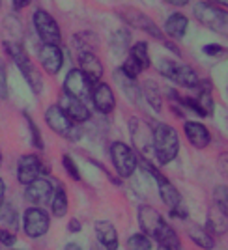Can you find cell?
Segmentation results:
<instances>
[{
    "instance_id": "6da1fadb",
    "label": "cell",
    "mask_w": 228,
    "mask_h": 250,
    "mask_svg": "<svg viewBox=\"0 0 228 250\" xmlns=\"http://www.w3.org/2000/svg\"><path fill=\"white\" fill-rule=\"evenodd\" d=\"M138 224L142 233L150 239H156L159 247H165L168 250H180V237L172 229L170 224H166L163 215L152 206H140L138 208Z\"/></svg>"
},
{
    "instance_id": "7a4b0ae2",
    "label": "cell",
    "mask_w": 228,
    "mask_h": 250,
    "mask_svg": "<svg viewBox=\"0 0 228 250\" xmlns=\"http://www.w3.org/2000/svg\"><path fill=\"white\" fill-rule=\"evenodd\" d=\"M152 149L156 151L159 165L165 167L172 163L180 151V136L176 129L163 122H156L152 125Z\"/></svg>"
},
{
    "instance_id": "3957f363",
    "label": "cell",
    "mask_w": 228,
    "mask_h": 250,
    "mask_svg": "<svg viewBox=\"0 0 228 250\" xmlns=\"http://www.w3.org/2000/svg\"><path fill=\"white\" fill-rule=\"evenodd\" d=\"M45 124L49 125L51 131H54L56 135H60L69 142H77L83 136V127L73 124L71 120L60 110L58 104H51L45 110Z\"/></svg>"
},
{
    "instance_id": "277c9868",
    "label": "cell",
    "mask_w": 228,
    "mask_h": 250,
    "mask_svg": "<svg viewBox=\"0 0 228 250\" xmlns=\"http://www.w3.org/2000/svg\"><path fill=\"white\" fill-rule=\"evenodd\" d=\"M193 13H195V19H197L202 26L217 32L221 36H227V32H228L227 10L217 8V6H211V4H207V2H197V4L193 6Z\"/></svg>"
},
{
    "instance_id": "5b68a950",
    "label": "cell",
    "mask_w": 228,
    "mask_h": 250,
    "mask_svg": "<svg viewBox=\"0 0 228 250\" xmlns=\"http://www.w3.org/2000/svg\"><path fill=\"white\" fill-rule=\"evenodd\" d=\"M159 73L170 79L172 83H176L178 86H183L189 90H197L200 83V77L193 67H189L185 63H178L174 60H166V58L159 60Z\"/></svg>"
},
{
    "instance_id": "8992f818",
    "label": "cell",
    "mask_w": 228,
    "mask_h": 250,
    "mask_svg": "<svg viewBox=\"0 0 228 250\" xmlns=\"http://www.w3.org/2000/svg\"><path fill=\"white\" fill-rule=\"evenodd\" d=\"M2 45L11 60L26 51L24 49V28L17 17H6L2 22Z\"/></svg>"
},
{
    "instance_id": "52a82bcc",
    "label": "cell",
    "mask_w": 228,
    "mask_h": 250,
    "mask_svg": "<svg viewBox=\"0 0 228 250\" xmlns=\"http://www.w3.org/2000/svg\"><path fill=\"white\" fill-rule=\"evenodd\" d=\"M116 13L120 15V19L124 22H127L131 28H137V30H142L146 34H150L152 38H156L159 40L161 43L166 42L165 34L161 32V28L157 26L154 19L152 17H148L146 13H142L140 10H137V8H129V6H125V8H118Z\"/></svg>"
},
{
    "instance_id": "ba28073f",
    "label": "cell",
    "mask_w": 228,
    "mask_h": 250,
    "mask_svg": "<svg viewBox=\"0 0 228 250\" xmlns=\"http://www.w3.org/2000/svg\"><path fill=\"white\" fill-rule=\"evenodd\" d=\"M111 161L114 165V170L120 177H131L135 174L138 167V159H137L135 149L127 146L125 142H113L111 144Z\"/></svg>"
},
{
    "instance_id": "9c48e42d",
    "label": "cell",
    "mask_w": 228,
    "mask_h": 250,
    "mask_svg": "<svg viewBox=\"0 0 228 250\" xmlns=\"http://www.w3.org/2000/svg\"><path fill=\"white\" fill-rule=\"evenodd\" d=\"M34 21V28L38 32L40 40L43 42V45H60L62 42V30L58 26L56 19L52 17L49 11L45 10H36L32 15Z\"/></svg>"
},
{
    "instance_id": "30bf717a",
    "label": "cell",
    "mask_w": 228,
    "mask_h": 250,
    "mask_svg": "<svg viewBox=\"0 0 228 250\" xmlns=\"http://www.w3.org/2000/svg\"><path fill=\"white\" fill-rule=\"evenodd\" d=\"M157 185H159V194H161V200L166 208L170 209L172 217H180V219H185L187 211L185 206H183V200H182V194L172 183L168 177L163 176V172L156 177Z\"/></svg>"
},
{
    "instance_id": "8fae6325",
    "label": "cell",
    "mask_w": 228,
    "mask_h": 250,
    "mask_svg": "<svg viewBox=\"0 0 228 250\" xmlns=\"http://www.w3.org/2000/svg\"><path fill=\"white\" fill-rule=\"evenodd\" d=\"M51 228V219L43 211V208H28L23 215V229L26 237L40 239Z\"/></svg>"
},
{
    "instance_id": "7c38bea8",
    "label": "cell",
    "mask_w": 228,
    "mask_h": 250,
    "mask_svg": "<svg viewBox=\"0 0 228 250\" xmlns=\"http://www.w3.org/2000/svg\"><path fill=\"white\" fill-rule=\"evenodd\" d=\"M93 84L88 81V77L77 67L71 69L69 73L66 75V81H64V94L71 95L75 99L88 103L90 101V95H92Z\"/></svg>"
},
{
    "instance_id": "4fadbf2b",
    "label": "cell",
    "mask_w": 228,
    "mask_h": 250,
    "mask_svg": "<svg viewBox=\"0 0 228 250\" xmlns=\"http://www.w3.org/2000/svg\"><path fill=\"white\" fill-rule=\"evenodd\" d=\"M42 172H49V168L43 167V161L34 153L23 155L17 163V179L21 185H28L34 179L42 177Z\"/></svg>"
},
{
    "instance_id": "5bb4252c",
    "label": "cell",
    "mask_w": 228,
    "mask_h": 250,
    "mask_svg": "<svg viewBox=\"0 0 228 250\" xmlns=\"http://www.w3.org/2000/svg\"><path fill=\"white\" fill-rule=\"evenodd\" d=\"M52 183L45 177H38L24 187V198L32 204V208H43L52 198Z\"/></svg>"
},
{
    "instance_id": "9a60e30c",
    "label": "cell",
    "mask_w": 228,
    "mask_h": 250,
    "mask_svg": "<svg viewBox=\"0 0 228 250\" xmlns=\"http://www.w3.org/2000/svg\"><path fill=\"white\" fill-rule=\"evenodd\" d=\"M58 106H60V110H62L64 114L77 125L86 124V122L92 118V112H90L88 104L83 103V101H79V99H75V97H71V95H68V94L60 95Z\"/></svg>"
},
{
    "instance_id": "2e32d148",
    "label": "cell",
    "mask_w": 228,
    "mask_h": 250,
    "mask_svg": "<svg viewBox=\"0 0 228 250\" xmlns=\"http://www.w3.org/2000/svg\"><path fill=\"white\" fill-rule=\"evenodd\" d=\"M13 62H15V65L19 67V71L23 73V77L26 79V83H28V86L32 88V92L36 95H40L43 92V79H42V73L38 71V67L32 63L30 56L26 54V51L23 52V54H19L17 58H13Z\"/></svg>"
},
{
    "instance_id": "e0dca14e",
    "label": "cell",
    "mask_w": 228,
    "mask_h": 250,
    "mask_svg": "<svg viewBox=\"0 0 228 250\" xmlns=\"http://www.w3.org/2000/svg\"><path fill=\"white\" fill-rule=\"evenodd\" d=\"M90 99H92L93 103V108L99 114H111L114 108H116V97H114L113 88L107 83L93 84Z\"/></svg>"
},
{
    "instance_id": "ac0fdd59",
    "label": "cell",
    "mask_w": 228,
    "mask_h": 250,
    "mask_svg": "<svg viewBox=\"0 0 228 250\" xmlns=\"http://www.w3.org/2000/svg\"><path fill=\"white\" fill-rule=\"evenodd\" d=\"M40 63L47 75H58L64 65V52L60 45H43L40 49Z\"/></svg>"
},
{
    "instance_id": "d6986e66",
    "label": "cell",
    "mask_w": 228,
    "mask_h": 250,
    "mask_svg": "<svg viewBox=\"0 0 228 250\" xmlns=\"http://www.w3.org/2000/svg\"><path fill=\"white\" fill-rule=\"evenodd\" d=\"M183 133H185L189 144L197 149H204L211 142V133L204 124L198 122H185L183 124Z\"/></svg>"
},
{
    "instance_id": "ffe728a7",
    "label": "cell",
    "mask_w": 228,
    "mask_h": 250,
    "mask_svg": "<svg viewBox=\"0 0 228 250\" xmlns=\"http://www.w3.org/2000/svg\"><path fill=\"white\" fill-rule=\"evenodd\" d=\"M93 228H95V237L99 241V245L105 247V250H118L120 241H118V231H116L113 222L97 220L93 224Z\"/></svg>"
},
{
    "instance_id": "44dd1931",
    "label": "cell",
    "mask_w": 228,
    "mask_h": 250,
    "mask_svg": "<svg viewBox=\"0 0 228 250\" xmlns=\"http://www.w3.org/2000/svg\"><path fill=\"white\" fill-rule=\"evenodd\" d=\"M79 65H81L79 69L88 77L90 83H101V79H103V63H101V60L95 54H90V52L88 54H81L79 56Z\"/></svg>"
},
{
    "instance_id": "7402d4cb",
    "label": "cell",
    "mask_w": 228,
    "mask_h": 250,
    "mask_svg": "<svg viewBox=\"0 0 228 250\" xmlns=\"http://www.w3.org/2000/svg\"><path fill=\"white\" fill-rule=\"evenodd\" d=\"M129 131H131L135 146L146 155V153L152 149V129H148L140 120L133 118V120L129 122Z\"/></svg>"
},
{
    "instance_id": "603a6c76",
    "label": "cell",
    "mask_w": 228,
    "mask_h": 250,
    "mask_svg": "<svg viewBox=\"0 0 228 250\" xmlns=\"http://www.w3.org/2000/svg\"><path fill=\"white\" fill-rule=\"evenodd\" d=\"M114 81L118 83V86L124 90V94L133 101V103H140V99H142V88L138 86L137 83V79L133 77H129V75H125L120 67L114 71Z\"/></svg>"
},
{
    "instance_id": "cb8c5ba5",
    "label": "cell",
    "mask_w": 228,
    "mask_h": 250,
    "mask_svg": "<svg viewBox=\"0 0 228 250\" xmlns=\"http://www.w3.org/2000/svg\"><path fill=\"white\" fill-rule=\"evenodd\" d=\"M54 190H52V198H51V209H52V215L56 219H62L66 217L68 213V208H69V202H68V194H66V188L60 181H54Z\"/></svg>"
},
{
    "instance_id": "d4e9b609",
    "label": "cell",
    "mask_w": 228,
    "mask_h": 250,
    "mask_svg": "<svg viewBox=\"0 0 228 250\" xmlns=\"http://www.w3.org/2000/svg\"><path fill=\"white\" fill-rule=\"evenodd\" d=\"M187 26H189V19L183 13H172V15H168L165 22V32L172 40H182L185 36Z\"/></svg>"
},
{
    "instance_id": "484cf974",
    "label": "cell",
    "mask_w": 228,
    "mask_h": 250,
    "mask_svg": "<svg viewBox=\"0 0 228 250\" xmlns=\"http://www.w3.org/2000/svg\"><path fill=\"white\" fill-rule=\"evenodd\" d=\"M73 47H75V51H77V56L88 54V52L93 54L95 47H97V38H95L93 32H79V34H75V38H73Z\"/></svg>"
},
{
    "instance_id": "4316f807",
    "label": "cell",
    "mask_w": 228,
    "mask_h": 250,
    "mask_svg": "<svg viewBox=\"0 0 228 250\" xmlns=\"http://www.w3.org/2000/svg\"><path fill=\"white\" fill-rule=\"evenodd\" d=\"M187 233H189L191 241H193L197 247H200V249H204V250L215 249V239L207 233L206 228H202V226H198V224H191L189 229H187Z\"/></svg>"
},
{
    "instance_id": "83f0119b",
    "label": "cell",
    "mask_w": 228,
    "mask_h": 250,
    "mask_svg": "<svg viewBox=\"0 0 228 250\" xmlns=\"http://www.w3.org/2000/svg\"><path fill=\"white\" fill-rule=\"evenodd\" d=\"M206 229L213 239H215V237H221V235H227V215H223L221 211L209 213L207 222H206Z\"/></svg>"
},
{
    "instance_id": "f1b7e54d",
    "label": "cell",
    "mask_w": 228,
    "mask_h": 250,
    "mask_svg": "<svg viewBox=\"0 0 228 250\" xmlns=\"http://www.w3.org/2000/svg\"><path fill=\"white\" fill-rule=\"evenodd\" d=\"M129 58L138 65L140 71L148 69L152 65V58H150V52H148V45L146 42H137L133 47H131V52H129Z\"/></svg>"
},
{
    "instance_id": "f546056e",
    "label": "cell",
    "mask_w": 228,
    "mask_h": 250,
    "mask_svg": "<svg viewBox=\"0 0 228 250\" xmlns=\"http://www.w3.org/2000/svg\"><path fill=\"white\" fill-rule=\"evenodd\" d=\"M142 97H146L148 104L156 110V112H161L163 108V99H161V88L157 86L154 81H148L142 88Z\"/></svg>"
},
{
    "instance_id": "4dcf8cb0",
    "label": "cell",
    "mask_w": 228,
    "mask_h": 250,
    "mask_svg": "<svg viewBox=\"0 0 228 250\" xmlns=\"http://www.w3.org/2000/svg\"><path fill=\"white\" fill-rule=\"evenodd\" d=\"M0 224L4 226V229H10L15 233V229L19 226V217H17V211L11 204H4L0 208Z\"/></svg>"
},
{
    "instance_id": "1f68e13d",
    "label": "cell",
    "mask_w": 228,
    "mask_h": 250,
    "mask_svg": "<svg viewBox=\"0 0 228 250\" xmlns=\"http://www.w3.org/2000/svg\"><path fill=\"white\" fill-rule=\"evenodd\" d=\"M129 43H131V34L127 30L113 32V36H111V49H113V52H116V54L124 52L129 47Z\"/></svg>"
},
{
    "instance_id": "d6a6232c",
    "label": "cell",
    "mask_w": 228,
    "mask_h": 250,
    "mask_svg": "<svg viewBox=\"0 0 228 250\" xmlns=\"http://www.w3.org/2000/svg\"><path fill=\"white\" fill-rule=\"evenodd\" d=\"M198 106V116H211L213 114V97L211 92H198V97L195 99Z\"/></svg>"
},
{
    "instance_id": "836d02e7",
    "label": "cell",
    "mask_w": 228,
    "mask_h": 250,
    "mask_svg": "<svg viewBox=\"0 0 228 250\" xmlns=\"http://www.w3.org/2000/svg\"><path fill=\"white\" fill-rule=\"evenodd\" d=\"M127 250H152V239L144 233H135L127 239Z\"/></svg>"
},
{
    "instance_id": "e575fe53",
    "label": "cell",
    "mask_w": 228,
    "mask_h": 250,
    "mask_svg": "<svg viewBox=\"0 0 228 250\" xmlns=\"http://www.w3.org/2000/svg\"><path fill=\"white\" fill-rule=\"evenodd\" d=\"M213 200H215L217 211H221L223 215H227L228 213V187L227 185H219V187L213 190Z\"/></svg>"
},
{
    "instance_id": "d590c367",
    "label": "cell",
    "mask_w": 228,
    "mask_h": 250,
    "mask_svg": "<svg viewBox=\"0 0 228 250\" xmlns=\"http://www.w3.org/2000/svg\"><path fill=\"white\" fill-rule=\"evenodd\" d=\"M24 118H26V124H28V129H30L34 147H36V149H43V136H42V133H40V129H38V125H36V122H34L32 116L26 114V112H24Z\"/></svg>"
},
{
    "instance_id": "8d00e7d4",
    "label": "cell",
    "mask_w": 228,
    "mask_h": 250,
    "mask_svg": "<svg viewBox=\"0 0 228 250\" xmlns=\"http://www.w3.org/2000/svg\"><path fill=\"white\" fill-rule=\"evenodd\" d=\"M62 167L66 168V174L71 177L73 181H81V179H83L81 172H79V168H77V163H75L69 155L62 157Z\"/></svg>"
},
{
    "instance_id": "74e56055",
    "label": "cell",
    "mask_w": 228,
    "mask_h": 250,
    "mask_svg": "<svg viewBox=\"0 0 228 250\" xmlns=\"http://www.w3.org/2000/svg\"><path fill=\"white\" fill-rule=\"evenodd\" d=\"M0 99H8V71L2 56H0Z\"/></svg>"
},
{
    "instance_id": "f35d334b",
    "label": "cell",
    "mask_w": 228,
    "mask_h": 250,
    "mask_svg": "<svg viewBox=\"0 0 228 250\" xmlns=\"http://www.w3.org/2000/svg\"><path fill=\"white\" fill-rule=\"evenodd\" d=\"M202 52L207 54V56H225L227 49L223 45H219V43H207V45L202 47Z\"/></svg>"
},
{
    "instance_id": "ab89813d",
    "label": "cell",
    "mask_w": 228,
    "mask_h": 250,
    "mask_svg": "<svg viewBox=\"0 0 228 250\" xmlns=\"http://www.w3.org/2000/svg\"><path fill=\"white\" fill-rule=\"evenodd\" d=\"M15 243H17V235H15L13 231L0 228V245H4V247H13Z\"/></svg>"
},
{
    "instance_id": "60d3db41",
    "label": "cell",
    "mask_w": 228,
    "mask_h": 250,
    "mask_svg": "<svg viewBox=\"0 0 228 250\" xmlns=\"http://www.w3.org/2000/svg\"><path fill=\"white\" fill-rule=\"evenodd\" d=\"M68 229L73 231V233H79L81 229H83V224H81V220L79 219H71L69 220V224H68Z\"/></svg>"
},
{
    "instance_id": "b9f144b4",
    "label": "cell",
    "mask_w": 228,
    "mask_h": 250,
    "mask_svg": "<svg viewBox=\"0 0 228 250\" xmlns=\"http://www.w3.org/2000/svg\"><path fill=\"white\" fill-rule=\"evenodd\" d=\"M13 2V8L19 11V10H24V8H28L32 4V0H11Z\"/></svg>"
},
{
    "instance_id": "7bdbcfd3",
    "label": "cell",
    "mask_w": 228,
    "mask_h": 250,
    "mask_svg": "<svg viewBox=\"0 0 228 250\" xmlns=\"http://www.w3.org/2000/svg\"><path fill=\"white\" fill-rule=\"evenodd\" d=\"M4 196H6V181L0 177V208L4 206Z\"/></svg>"
},
{
    "instance_id": "ee69618b",
    "label": "cell",
    "mask_w": 228,
    "mask_h": 250,
    "mask_svg": "<svg viewBox=\"0 0 228 250\" xmlns=\"http://www.w3.org/2000/svg\"><path fill=\"white\" fill-rule=\"evenodd\" d=\"M207 4H211V6H217V8H221L223 6V10L227 8V4H228V0H206Z\"/></svg>"
},
{
    "instance_id": "f6af8a7d",
    "label": "cell",
    "mask_w": 228,
    "mask_h": 250,
    "mask_svg": "<svg viewBox=\"0 0 228 250\" xmlns=\"http://www.w3.org/2000/svg\"><path fill=\"white\" fill-rule=\"evenodd\" d=\"M166 4H170V6H178V8H182V6H187L189 4V0H165Z\"/></svg>"
},
{
    "instance_id": "bcb514c9",
    "label": "cell",
    "mask_w": 228,
    "mask_h": 250,
    "mask_svg": "<svg viewBox=\"0 0 228 250\" xmlns=\"http://www.w3.org/2000/svg\"><path fill=\"white\" fill-rule=\"evenodd\" d=\"M64 250H83V249H81V247H79L77 243H68V245H66V249H64Z\"/></svg>"
},
{
    "instance_id": "7dc6e473",
    "label": "cell",
    "mask_w": 228,
    "mask_h": 250,
    "mask_svg": "<svg viewBox=\"0 0 228 250\" xmlns=\"http://www.w3.org/2000/svg\"><path fill=\"white\" fill-rule=\"evenodd\" d=\"M2 161H4V157H2V149H0V168H2Z\"/></svg>"
},
{
    "instance_id": "c3c4849f",
    "label": "cell",
    "mask_w": 228,
    "mask_h": 250,
    "mask_svg": "<svg viewBox=\"0 0 228 250\" xmlns=\"http://www.w3.org/2000/svg\"><path fill=\"white\" fill-rule=\"evenodd\" d=\"M157 250H168V249H165V247H159Z\"/></svg>"
}]
</instances>
